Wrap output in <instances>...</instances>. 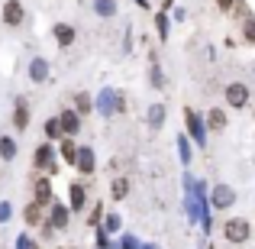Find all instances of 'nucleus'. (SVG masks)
Segmentation results:
<instances>
[{
    "instance_id": "nucleus-15",
    "label": "nucleus",
    "mask_w": 255,
    "mask_h": 249,
    "mask_svg": "<svg viewBox=\"0 0 255 249\" xmlns=\"http://www.w3.org/2000/svg\"><path fill=\"white\" fill-rule=\"evenodd\" d=\"M42 207H45V204H39V201H32V204H26V207H23V220H26V227H39V224L45 220Z\"/></svg>"
},
{
    "instance_id": "nucleus-34",
    "label": "nucleus",
    "mask_w": 255,
    "mask_h": 249,
    "mask_svg": "<svg viewBox=\"0 0 255 249\" xmlns=\"http://www.w3.org/2000/svg\"><path fill=\"white\" fill-rule=\"evenodd\" d=\"M16 249H32V240L29 237H19L16 240Z\"/></svg>"
},
{
    "instance_id": "nucleus-35",
    "label": "nucleus",
    "mask_w": 255,
    "mask_h": 249,
    "mask_svg": "<svg viewBox=\"0 0 255 249\" xmlns=\"http://www.w3.org/2000/svg\"><path fill=\"white\" fill-rule=\"evenodd\" d=\"M233 3H236V0H217V6H220L223 13H230V10H233Z\"/></svg>"
},
{
    "instance_id": "nucleus-30",
    "label": "nucleus",
    "mask_w": 255,
    "mask_h": 249,
    "mask_svg": "<svg viewBox=\"0 0 255 249\" xmlns=\"http://www.w3.org/2000/svg\"><path fill=\"white\" fill-rule=\"evenodd\" d=\"M104 230H107V233L120 230V217H117V214H107V220H104Z\"/></svg>"
},
{
    "instance_id": "nucleus-13",
    "label": "nucleus",
    "mask_w": 255,
    "mask_h": 249,
    "mask_svg": "<svg viewBox=\"0 0 255 249\" xmlns=\"http://www.w3.org/2000/svg\"><path fill=\"white\" fill-rule=\"evenodd\" d=\"M52 36H55L58 45H71V42H75V36H78V29L71 23H55V26H52Z\"/></svg>"
},
{
    "instance_id": "nucleus-5",
    "label": "nucleus",
    "mask_w": 255,
    "mask_h": 249,
    "mask_svg": "<svg viewBox=\"0 0 255 249\" xmlns=\"http://www.w3.org/2000/svg\"><path fill=\"white\" fill-rule=\"evenodd\" d=\"M184 123H187V136H191L197 146H204L207 143V123L191 110V107H184Z\"/></svg>"
},
{
    "instance_id": "nucleus-20",
    "label": "nucleus",
    "mask_w": 255,
    "mask_h": 249,
    "mask_svg": "<svg viewBox=\"0 0 255 249\" xmlns=\"http://www.w3.org/2000/svg\"><path fill=\"white\" fill-rule=\"evenodd\" d=\"M110 198L113 201H126V198H129V178H117V181H113V185H110Z\"/></svg>"
},
{
    "instance_id": "nucleus-32",
    "label": "nucleus",
    "mask_w": 255,
    "mask_h": 249,
    "mask_svg": "<svg viewBox=\"0 0 255 249\" xmlns=\"http://www.w3.org/2000/svg\"><path fill=\"white\" fill-rule=\"evenodd\" d=\"M97 246H100V249H107V246H110V233H107L104 227L97 230Z\"/></svg>"
},
{
    "instance_id": "nucleus-29",
    "label": "nucleus",
    "mask_w": 255,
    "mask_h": 249,
    "mask_svg": "<svg viewBox=\"0 0 255 249\" xmlns=\"http://www.w3.org/2000/svg\"><path fill=\"white\" fill-rule=\"evenodd\" d=\"M233 10H236V16H239V19L252 16V10H249V3H246V0H236V3H233Z\"/></svg>"
},
{
    "instance_id": "nucleus-27",
    "label": "nucleus",
    "mask_w": 255,
    "mask_h": 249,
    "mask_svg": "<svg viewBox=\"0 0 255 249\" xmlns=\"http://www.w3.org/2000/svg\"><path fill=\"white\" fill-rule=\"evenodd\" d=\"M149 87H165V75H162V68H158V65H152L149 68Z\"/></svg>"
},
{
    "instance_id": "nucleus-14",
    "label": "nucleus",
    "mask_w": 255,
    "mask_h": 249,
    "mask_svg": "<svg viewBox=\"0 0 255 249\" xmlns=\"http://www.w3.org/2000/svg\"><path fill=\"white\" fill-rule=\"evenodd\" d=\"M207 130H213V133H223L226 130V123H230V120H226V110H220V107H210V113H207Z\"/></svg>"
},
{
    "instance_id": "nucleus-3",
    "label": "nucleus",
    "mask_w": 255,
    "mask_h": 249,
    "mask_svg": "<svg viewBox=\"0 0 255 249\" xmlns=\"http://www.w3.org/2000/svg\"><path fill=\"white\" fill-rule=\"evenodd\" d=\"M223 237L230 240V243H246V240L252 237V227H249V220H243V217H233V220H226V224H223Z\"/></svg>"
},
{
    "instance_id": "nucleus-18",
    "label": "nucleus",
    "mask_w": 255,
    "mask_h": 249,
    "mask_svg": "<svg viewBox=\"0 0 255 249\" xmlns=\"http://www.w3.org/2000/svg\"><path fill=\"white\" fill-rule=\"evenodd\" d=\"M45 78H49V62H45V58H32L29 62V81L42 84Z\"/></svg>"
},
{
    "instance_id": "nucleus-26",
    "label": "nucleus",
    "mask_w": 255,
    "mask_h": 249,
    "mask_svg": "<svg viewBox=\"0 0 255 249\" xmlns=\"http://www.w3.org/2000/svg\"><path fill=\"white\" fill-rule=\"evenodd\" d=\"M178 152H181V162H191V139H187L184 136V133H181V136H178Z\"/></svg>"
},
{
    "instance_id": "nucleus-7",
    "label": "nucleus",
    "mask_w": 255,
    "mask_h": 249,
    "mask_svg": "<svg viewBox=\"0 0 255 249\" xmlns=\"http://www.w3.org/2000/svg\"><path fill=\"white\" fill-rule=\"evenodd\" d=\"M68 220H71V207L52 201V204H49V224L55 227V230H65V227H68Z\"/></svg>"
},
{
    "instance_id": "nucleus-23",
    "label": "nucleus",
    "mask_w": 255,
    "mask_h": 249,
    "mask_svg": "<svg viewBox=\"0 0 255 249\" xmlns=\"http://www.w3.org/2000/svg\"><path fill=\"white\" fill-rule=\"evenodd\" d=\"M145 120H149L152 130H158V126L165 123V107H162V104H152V107H149V117H145Z\"/></svg>"
},
{
    "instance_id": "nucleus-25",
    "label": "nucleus",
    "mask_w": 255,
    "mask_h": 249,
    "mask_svg": "<svg viewBox=\"0 0 255 249\" xmlns=\"http://www.w3.org/2000/svg\"><path fill=\"white\" fill-rule=\"evenodd\" d=\"M155 29H158V39L165 42V39H168V13H165V10L155 13Z\"/></svg>"
},
{
    "instance_id": "nucleus-24",
    "label": "nucleus",
    "mask_w": 255,
    "mask_h": 249,
    "mask_svg": "<svg viewBox=\"0 0 255 249\" xmlns=\"http://www.w3.org/2000/svg\"><path fill=\"white\" fill-rule=\"evenodd\" d=\"M45 136L49 139H65V130H62V123H58V117L45 120Z\"/></svg>"
},
{
    "instance_id": "nucleus-10",
    "label": "nucleus",
    "mask_w": 255,
    "mask_h": 249,
    "mask_svg": "<svg viewBox=\"0 0 255 249\" xmlns=\"http://www.w3.org/2000/svg\"><path fill=\"white\" fill-rule=\"evenodd\" d=\"M84 204H87V191H84L81 181H75V185L68 188V207H71V214H81Z\"/></svg>"
},
{
    "instance_id": "nucleus-6",
    "label": "nucleus",
    "mask_w": 255,
    "mask_h": 249,
    "mask_svg": "<svg viewBox=\"0 0 255 249\" xmlns=\"http://www.w3.org/2000/svg\"><path fill=\"white\" fill-rule=\"evenodd\" d=\"M226 104H230L233 110H243V107H249V87L239 84V81L226 84Z\"/></svg>"
},
{
    "instance_id": "nucleus-9",
    "label": "nucleus",
    "mask_w": 255,
    "mask_h": 249,
    "mask_svg": "<svg viewBox=\"0 0 255 249\" xmlns=\"http://www.w3.org/2000/svg\"><path fill=\"white\" fill-rule=\"evenodd\" d=\"M58 123H62L65 136H78V130H81V113L78 110H62L58 113Z\"/></svg>"
},
{
    "instance_id": "nucleus-37",
    "label": "nucleus",
    "mask_w": 255,
    "mask_h": 249,
    "mask_svg": "<svg viewBox=\"0 0 255 249\" xmlns=\"http://www.w3.org/2000/svg\"><path fill=\"white\" fill-rule=\"evenodd\" d=\"M136 3H139V6H142V10H149V0H136Z\"/></svg>"
},
{
    "instance_id": "nucleus-31",
    "label": "nucleus",
    "mask_w": 255,
    "mask_h": 249,
    "mask_svg": "<svg viewBox=\"0 0 255 249\" xmlns=\"http://www.w3.org/2000/svg\"><path fill=\"white\" fill-rule=\"evenodd\" d=\"M10 217H13V207H10V201H0V224H6Z\"/></svg>"
},
{
    "instance_id": "nucleus-16",
    "label": "nucleus",
    "mask_w": 255,
    "mask_h": 249,
    "mask_svg": "<svg viewBox=\"0 0 255 249\" xmlns=\"http://www.w3.org/2000/svg\"><path fill=\"white\" fill-rule=\"evenodd\" d=\"M32 194H36V198L32 201H39V204H52V181L49 178H36V185H32Z\"/></svg>"
},
{
    "instance_id": "nucleus-12",
    "label": "nucleus",
    "mask_w": 255,
    "mask_h": 249,
    "mask_svg": "<svg viewBox=\"0 0 255 249\" xmlns=\"http://www.w3.org/2000/svg\"><path fill=\"white\" fill-rule=\"evenodd\" d=\"M29 120H32V110H29V104H26L23 97H16V110H13V126H16L19 133L29 126Z\"/></svg>"
},
{
    "instance_id": "nucleus-21",
    "label": "nucleus",
    "mask_w": 255,
    "mask_h": 249,
    "mask_svg": "<svg viewBox=\"0 0 255 249\" xmlns=\"http://www.w3.org/2000/svg\"><path fill=\"white\" fill-rule=\"evenodd\" d=\"M117 10H120L117 0H94V13H97V16L110 19V16H117Z\"/></svg>"
},
{
    "instance_id": "nucleus-33",
    "label": "nucleus",
    "mask_w": 255,
    "mask_h": 249,
    "mask_svg": "<svg viewBox=\"0 0 255 249\" xmlns=\"http://www.w3.org/2000/svg\"><path fill=\"white\" fill-rule=\"evenodd\" d=\"M136 246H139L136 237H123V249H136Z\"/></svg>"
},
{
    "instance_id": "nucleus-1",
    "label": "nucleus",
    "mask_w": 255,
    "mask_h": 249,
    "mask_svg": "<svg viewBox=\"0 0 255 249\" xmlns=\"http://www.w3.org/2000/svg\"><path fill=\"white\" fill-rule=\"evenodd\" d=\"M94 107H97L104 117H120V113H126V94L113 91V87H104V91L97 94V100H94Z\"/></svg>"
},
{
    "instance_id": "nucleus-28",
    "label": "nucleus",
    "mask_w": 255,
    "mask_h": 249,
    "mask_svg": "<svg viewBox=\"0 0 255 249\" xmlns=\"http://www.w3.org/2000/svg\"><path fill=\"white\" fill-rule=\"evenodd\" d=\"M243 39L255 45V16H246L243 19Z\"/></svg>"
},
{
    "instance_id": "nucleus-11",
    "label": "nucleus",
    "mask_w": 255,
    "mask_h": 249,
    "mask_svg": "<svg viewBox=\"0 0 255 249\" xmlns=\"http://www.w3.org/2000/svg\"><path fill=\"white\" fill-rule=\"evenodd\" d=\"M75 168L81 175H94V168H97V159H94V149L91 146H81L78 149V162H75Z\"/></svg>"
},
{
    "instance_id": "nucleus-19",
    "label": "nucleus",
    "mask_w": 255,
    "mask_h": 249,
    "mask_svg": "<svg viewBox=\"0 0 255 249\" xmlns=\"http://www.w3.org/2000/svg\"><path fill=\"white\" fill-rule=\"evenodd\" d=\"M75 110L81 113V117L94 113V110H97V107H94V97H91V94H84V91H78V94H75Z\"/></svg>"
},
{
    "instance_id": "nucleus-8",
    "label": "nucleus",
    "mask_w": 255,
    "mask_h": 249,
    "mask_svg": "<svg viewBox=\"0 0 255 249\" xmlns=\"http://www.w3.org/2000/svg\"><path fill=\"white\" fill-rule=\"evenodd\" d=\"M26 19V6L19 3V0H6L3 3V23L6 26H19Z\"/></svg>"
},
{
    "instance_id": "nucleus-2",
    "label": "nucleus",
    "mask_w": 255,
    "mask_h": 249,
    "mask_svg": "<svg viewBox=\"0 0 255 249\" xmlns=\"http://www.w3.org/2000/svg\"><path fill=\"white\" fill-rule=\"evenodd\" d=\"M32 165L39 168V172L45 175H58V159H55V149H52L49 143H42L36 149V156H32Z\"/></svg>"
},
{
    "instance_id": "nucleus-17",
    "label": "nucleus",
    "mask_w": 255,
    "mask_h": 249,
    "mask_svg": "<svg viewBox=\"0 0 255 249\" xmlns=\"http://www.w3.org/2000/svg\"><path fill=\"white\" fill-rule=\"evenodd\" d=\"M58 159H62V162H68V165L78 162V143H75L71 136L62 139V146H58Z\"/></svg>"
},
{
    "instance_id": "nucleus-4",
    "label": "nucleus",
    "mask_w": 255,
    "mask_h": 249,
    "mask_svg": "<svg viewBox=\"0 0 255 249\" xmlns=\"http://www.w3.org/2000/svg\"><path fill=\"white\" fill-rule=\"evenodd\" d=\"M233 204H236V188H230V185L210 188V207L213 211H226V207H233Z\"/></svg>"
},
{
    "instance_id": "nucleus-36",
    "label": "nucleus",
    "mask_w": 255,
    "mask_h": 249,
    "mask_svg": "<svg viewBox=\"0 0 255 249\" xmlns=\"http://www.w3.org/2000/svg\"><path fill=\"white\" fill-rule=\"evenodd\" d=\"M171 6H174V0H162V6H158V10H165V13H168Z\"/></svg>"
},
{
    "instance_id": "nucleus-22",
    "label": "nucleus",
    "mask_w": 255,
    "mask_h": 249,
    "mask_svg": "<svg viewBox=\"0 0 255 249\" xmlns=\"http://www.w3.org/2000/svg\"><path fill=\"white\" fill-rule=\"evenodd\" d=\"M0 156H3V162L16 159V139L13 136H0Z\"/></svg>"
}]
</instances>
